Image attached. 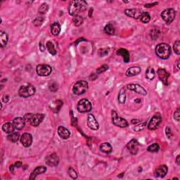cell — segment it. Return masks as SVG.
<instances>
[{"mask_svg":"<svg viewBox=\"0 0 180 180\" xmlns=\"http://www.w3.org/2000/svg\"><path fill=\"white\" fill-rule=\"evenodd\" d=\"M39 49H41V52H44V49H45V48H44V46H43L42 44H41V42L39 43Z\"/></svg>","mask_w":180,"mask_h":180,"instance_id":"11a10c76","label":"cell"},{"mask_svg":"<svg viewBox=\"0 0 180 180\" xmlns=\"http://www.w3.org/2000/svg\"><path fill=\"white\" fill-rule=\"evenodd\" d=\"M100 151L103 153H110L113 151V147L110 145V144L108 142L103 143L100 145Z\"/></svg>","mask_w":180,"mask_h":180,"instance_id":"d4e9b609","label":"cell"},{"mask_svg":"<svg viewBox=\"0 0 180 180\" xmlns=\"http://www.w3.org/2000/svg\"><path fill=\"white\" fill-rule=\"evenodd\" d=\"M159 150L160 146L159 144H157V143H154V144H151V145L149 146L147 149L148 151L152 152V153H156V152H158Z\"/></svg>","mask_w":180,"mask_h":180,"instance_id":"e575fe53","label":"cell"},{"mask_svg":"<svg viewBox=\"0 0 180 180\" xmlns=\"http://www.w3.org/2000/svg\"><path fill=\"white\" fill-rule=\"evenodd\" d=\"M142 11L137 9H125V11H124V13L127 16L135 18V19L139 18L141 15L142 14Z\"/></svg>","mask_w":180,"mask_h":180,"instance_id":"e0dca14e","label":"cell"},{"mask_svg":"<svg viewBox=\"0 0 180 180\" xmlns=\"http://www.w3.org/2000/svg\"><path fill=\"white\" fill-rule=\"evenodd\" d=\"M77 108H78V111L81 113H88V112H90L91 110H92V106L88 99L82 98V99L80 100L79 102H78Z\"/></svg>","mask_w":180,"mask_h":180,"instance_id":"52a82bcc","label":"cell"},{"mask_svg":"<svg viewBox=\"0 0 180 180\" xmlns=\"http://www.w3.org/2000/svg\"><path fill=\"white\" fill-rule=\"evenodd\" d=\"M139 122H141V120L139 119H132L131 120V123L133 124H137Z\"/></svg>","mask_w":180,"mask_h":180,"instance_id":"f5cc1de1","label":"cell"},{"mask_svg":"<svg viewBox=\"0 0 180 180\" xmlns=\"http://www.w3.org/2000/svg\"><path fill=\"white\" fill-rule=\"evenodd\" d=\"M165 132H166V134H167V137L168 138H170L172 137V134L171 132V130H170V128L169 127H166V130H165Z\"/></svg>","mask_w":180,"mask_h":180,"instance_id":"c3c4849f","label":"cell"},{"mask_svg":"<svg viewBox=\"0 0 180 180\" xmlns=\"http://www.w3.org/2000/svg\"><path fill=\"white\" fill-rule=\"evenodd\" d=\"M116 54L122 56L124 63H128L130 61V53L127 49L123 48L118 49L116 52Z\"/></svg>","mask_w":180,"mask_h":180,"instance_id":"7402d4cb","label":"cell"},{"mask_svg":"<svg viewBox=\"0 0 180 180\" xmlns=\"http://www.w3.org/2000/svg\"><path fill=\"white\" fill-rule=\"evenodd\" d=\"M36 92V89L32 84H28L26 85H23L20 87L18 90V94L21 97L27 98L33 96Z\"/></svg>","mask_w":180,"mask_h":180,"instance_id":"3957f363","label":"cell"},{"mask_svg":"<svg viewBox=\"0 0 180 180\" xmlns=\"http://www.w3.org/2000/svg\"><path fill=\"white\" fill-rule=\"evenodd\" d=\"M13 124L14 125V127L16 130H21L25 125V121L23 119V118L21 117H17L13 120Z\"/></svg>","mask_w":180,"mask_h":180,"instance_id":"d6986e66","label":"cell"},{"mask_svg":"<svg viewBox=\"0 0 180 180\" xmlns=\"http://www.w3.org/2000/svg\"><path fill=\"white\" fill-rule=\"evenodd\" d=\"M68 172L69 176H70L72 179H76L77 178H78V173H77V172L74 170L73 167H70V168L68 169Z\"/></svg>","mask_w":180,"mask_h":180,"instance_id":"74e56055","label":"cell"},{"mask_svg":"<svg viewBox=\"0 0 180 180\" xmlns=\"http://www.w3.org/2000/svg\"><path fill=\"white\" fill-rule=\"evenodd\" d=\"M155 52L158 58L161 59H167L171 54V48L166 43H160L156 46Z\"/></svg>","mask_w":180,"mask_h":180,"instance_id":"7a4b0ae2","label":"cell"},{"mask_svg":"<svg viewBox=\"0 0 180 180\" xmlns=\"http://www.w3.org/2000/svg\"><path fill=\"white\" fill-rule=\"evenodd\" d=\"M108 69V66L106 65L105 64V65H103V66H100L99 68H98L96 69V73H97L98 74L104 73V72L106 71Z\"/></svg>","mask_w":180,"mask_h":180,"instance_id":"ee69618b","label":"cell"},{"mask_svg":"<svg viewBox=\"0 0 180 180\" xmlns=\"http://www.w3.org/2000/svg\"><path fill=\"white\" fill-rule=\"evenodd\" d=\"M21 143L24 147H30L33 143V136L31 134L27 132L23 134L21 137Z\"/></svg>","mask_w":180,"mask_h":180,"instance_id":"5bb4252c","label":"cell"},{"mask_svg":"<svg viewBox=\"0 0 180 180\" xmlns=\"http://www.w3.org/2000/svg\"><path fill=\"white\" fill-rule=\"evenodd\" d=\"M87 3L83 0L78 1H71L69 4L68 12L69 14L72 16H78L80 13L84 11L87 9Z\"/></svg>","mask_w":180,"mask_h":180,"instance_id":"6da1fadb","label":"cell"},{"mask_svg":"<svg viewBox=\"0 0 180 180\" xmlns=\"http://www.w3.org/2000/svg\"><path fill=\"white\" fill-rule=\"evenodd\" d=\"M73 21L75 26H80L83 23L84 19L81 16H75L73 17Z\"/></svg>","mask_w":180,"mask_h":180,"instance_id":"836d02e7","label":"cell"},{"mask_svg":"<svg viewBox=\"0 0 180 180\" xmlns=\"http://www.w3.org/2000/svg\"><path fill=\"white\" fill-rule=\"evenodd\" d=\"M123 176H124V173H122V174H120V175H118V177L121 178V177H122Z\"/></svg>","mask_w":180,"mask_h":180,"instance_id":"94428289","label":"cell"},{"mask_svg":"<svg viewBox=\"0 0 180 180\" xmlns=\"http://www.w3.org/2000/svg\"><path fill=\"white\" fill-rule=\"evenodd\" d=\"M159 35H160V32H159V30H157V29H153V30H151V32H150L151 37L153 40L156 39L158 37V36H159Z\"/></svg>","mask_w":180,"mask_h":180,"instance_id":"ab89813d","label":"cell"},{"mask_svg":"<svg viewBox=\"0 0 180 180\" xmlns=\"http://www.w3.org/2000/svg\"><path fill=\"white\" fill-rule=\"evenodd\" d=\"M155 76H156V73H155L154 69L152 67H149L146 70V77L148 80H152L154 79Z\"/></svg>","mask_w":180,"mask_h":180,"instance_id":"83f0119b","label":"cell"},{"mask_svg":"<svg viewBox=\"0 0 180 180\" xmlns=\"http://www.w3.org/2000/svg\"><path fill=\"white\" fill-rule=\"evenodd\" d=\"M13 167H15L14 165H10V171H11V172H12V173H13V170H14V169H13Z\"/></svg>","mask_w":180,"mask_h":180,"instance_id":"9f6ffc18","label":"cell"},{"mask_svg":"<svg viewBox=\"0 0 180 180\" xmlns=\"http://www.w3.org/2000/svg\"><path fill=\"white\" fill-rule=\"evenodd\" d=\"M44 21V18L43 17H37L33 21V23L35 26H40L43 23Z\"/></svg>","mask_w":180,"mask_h":180,"instance_id":"7bdbcfd3","label":"cell"},{"mask_svg":"<svg viewBox=\"0 0 180 180\" xmlns=\"http://www.w3.org/2000/svg\"><path fill=\"white\" fill-rule=\"evenodd\" d=\"M0 42H1V47H4L7 45L8 42V35L4 31L0 32Z\"/></svg>","mask_w":180,"mask_h":180,"instance_id":"4316f807","label":"cell"},{"mask_svg":"<svg viewBox=\"0 0 180 180\" xmlns=\"http://www.w3.org/2000/svg\"><path fill=\"white\" fill-rule=\"evenodd\" d=\"M49 89L51 92H57L58 90V85L57 82H56L55 81H52L49 83Z\"/></svg>","mask_w":180,"mask_h":180,"instance_id":"d590c367","label":"cell"},{"mask_svg":"<svg viewBox=\"0 0 180 180\" xmlns=\"http://www.w3.org/2000/svg\"><path fill=\"white\" fill-rule=\"evenodd\" d=\"M9 100V95H4L2 97V101H4V103H7Z\"/></svg>","mask_w":180,"mask_h":180,"instance_id":"816d5d0a","label":"cell"},{"mask_svg":"<svg viewBox=\"0 0 180 180\" xmlns=\"http://www.w3.org/2000/svg\"><path fill=\"white\" fill-rule=\"evenodd\" d=\"M104 31H105V33L108 34V35H114L115 33L114 26H113L111 23L107 24L105 26V27H104Z\"/></svg>","mask_w":180,"mask_h":180,"instance_id":"1f68e13d","label":"cell"},{"mask_svg":"<svg viewBox=\"0 0 180 180\" xmlns=\"http://www.w3.org/2000/svg\"><path fill=\"white\" fill-rule=\"evenodd\" d=\"M161 121H162V118L159 114H156L153 115L151 118V119L149 121V124H148V128L150 130H155L159 127L160 124H161Z\"/></svg>","mask_w":180,"mask_h":180,"instance_id":"9c48e42d","label":"cell"},{"mask_svg":"<svg viewBox=\"0 0 180 180\" xmlns=\"http://www.w3.org/2000/svg\"><path fill=\"white\" fill-rule=\"evenodd\" d=\"M158 78L161 80L165 85H167L168 84V78L170 77V73L163 68H159L158 70Z\"/></svg>","mask_w":180,"mask_h":180,"instance_id":"2e32d148","label":"cell"},{"mask_svg":"<svg viewBox=\"0 0 180 180\" xmlns=\"http://www.w3.org/2000/svg\"><path fill=\"white\" fill-rule=\"evenodd\" d=\"M33 114V113H27V114L24 115L23 119L25 120V122H30V119H31Z\"/></svg>","mask_w":180,"mask_h":180,"instance_id":"bcb514c9","label":"cell"},{"mask_svg":"<svg viewBox=\"0 0 180 180\" xmlns=\"http://www.w3.org/2000/svg\"><path fill=\"white\" fill-rule=\"evenodd\" d=\"M173 49L176 54L179 55L180 54V41L179 40H177L174 43Z\"/></svg>","mask_w":180,"mask_h":180,"instance_id":"60d3db41","label":"cell"},{"mask_svg":"<svg viewBox=\"0 0 180 180\" xmlns=\"http://www.w3.org/2000/svg\"><path fill=\"white\" fill-rule=\"evenodd\" d=\"M87 125L92 130H98L99 128V124L98 121L95 118L93 114H90L87 116Z\"/></svg>","mask_w":180,"mask_h":180,"instance_id":"9a60e30c","label":"cell"},{"mask_svg":"<svg viewBox=\"0 0 180 180\" xmlns=\"http://www.w3.org/2000/svg\"><path fill=\"white\" fill-rule=\"evenodd\" d=\"M58 134L60 137L63 139H68L70 137V130L64 126H60L58 127Z\"/></svg>","mask_w":180,"mask_h":180,"instance_id":"ffe728a7","label":"cell"},{"mask_svg":"<svg viewBox=\"0 0 180 180\" xmlns=\"http://www.w3.org/2000/svg\"><path fill=\"white\" fill-rule=\"evenodd\" d=\"M167 171H168V168L165 165H162L158 166V167L155 170V176L156 177H164L166 175H167Z\"/></svg>","mask_w":180,"mask_h":180,"instance_id":"ac0fdd59","label":"cell"},{"mask_svg":"<svg viewBox=\"0 0 180 180\" xmlns=\"http://www.w3.org/2000/svg\"><path fill=\"white\" fill-rule=\"evenodd\" d=\"M139 143L137 139H132L127 144V148L132 155H136L139 151Z\"/></svg>","mask_w":180,"mask_h":180,"instance_id":"4fadbf2b","label":"cell"},{"mask_svg":"<svg viewBox=\"0 0 180 180\" xmlns=\"http://www.w3.org/2000/svg\"><path fill=\"white\" fill-rule=\"evenodd\" d=\"M126 91L124 90V89H121L120 90L119 94H118V100L119 101V103L120 104H124L126 101Z\"/></svg>","mask_w":180,"mask_h":180,"instance_id":"f546056e","label":"cell"},{"mask_svg":"<svg viewBox=\"0 0 180 180\" xmlns=\"http://www.w3.org/2000/svg\"><path fill=\"white\" fill-rule=\"evenodd\" d=\"M174 118L176 120L177 122H179L180 120V116H179V109L177 108L174 113Z\"/></svg>","mask_w":180,"mask_h":180,"instance_id":"f6af8a7d","label":"cell"},{"mask_svg":"<svg viewBox=\"0 0 180 180\" xmlns=\"http://www.w3.org/2000/svg\"><path fill=\"white\" fill-rule=\"evenodd\" d=\"M87 89H88V83L87 81L80 80L74 84L73 92L74 94L80 96V95H82L85 93Z\"/></svg>","mask_w":180,"mask_h":180,"instance_id":"277c9868","label":"cell"},{"mask_svg":"<svg viewBox=\"0 0 180 180\" xmlns=\"http://www.w3.org/2000/svg\"><path fill=\"white\" fill-rule=\"evenodd\" d=\"M141 68L138 67V66H132V67L127 69L125 75L127 77H133L135 76V75H139L141 73Z\"/></svg>","mask_w":180,"mask_h":180,"instance_id":"603a6c76","label":"cell"},{"mask_svg":"<svg viewBox=\"0 0 180 180\" xmlns=\"http://www.w3.org/2000/svg\"><path fill=\"white\" fill-rule=\"evenodd\" d=\"M146 124H147V122H144L142 123H138L135 125V127H134V130L136 132H139L141 131V130H144V127H146Z\"/></svg>","mask_w":180,"mask_h":180,"instance_id":"8d00e7d4","label":"cell"},{"mask_svg":"<svg viewBox=\"0 0 180 180\" xmlns=\"http://www.w3.org/2000/svg\"><path fill=\"white\" fill-rule=\"evenodd\" d=\"M92 11H93V9L91 8V9L90 10V12H89V16H90V17H92Z\"/></svg>","mask_w":180,"mask_h":180,"instance_id":"6f0895ef","label":"cell"},{"mask_svg":"<svg viewBox=\"0 0 180 180\" xmlns=\"http://www.w3.org/2000/svg\"><path fill=\"white\" fill-rule=\"evenodd\" d=\"M127 88L129 90L136 92V93L139 94L141 96H146L147 94V90L139 84H127Z\"/></svg>","mask_w":180,"mask_h":180,"instance_id":"30bf717a","label":"cell"},{"mask_svg":"<svg viewBox=\"0 0 180 180\" xmlns=\"http://www.w3.org/2000/svg\"><path fill=\"white\" fill-rule=\"evenodd\" d=\"M55 102H56V105H55V107L52 108V109L54 110V112H55V113H58V110L61 109V107L63 106V102L61 100H56Z\"/></svg>","mask_w":180,"mask_h":180,"instance_id":"f35d334b","label":"cell"},{"mask_svg":"<svg viewBox=\"0 0 180 180\" xmlns=\"http://www.w3.org/2000/svg\"><path fill=\"white\" fill-rule=\"evenodd\" d=\"M45 161L47 165L50 167H56L59 163V158L56 153H53L47 156Z\"/></svg>","mask_w":180,"mask_h":180,"instance_id":"8fae6325","label":"cell"},{"mask_svg":"<svg viewBox=\"0 0 180 180\" xmlns=\"http://www.w3.org/2000/svg\"><path fill=\"white\" fill-rule=\"evenodd\" d=\"M177 68L179 69V68H180V66H179V59L178 60L177 62Z\"/></svg>","mask_w":180,"mask_h":180,"instance_id":"91938a15","label":"cell"},{"mask_svg":"<svg viewBox=\"0 0 180 180\" xmlns=\"http://www.w3.org/2000/svg\"><path fill=\"white\" fill-rule=\"evenodd\" d=\"M141 100L140 99V98H137V99L134 100V101L136 103H140V102H141Z\"/></svg>","mask_w":180,"mask_h":180,"instance_id":"680465c9","label":"cell"},{"mask_svg":"<svg viewBox=\"0 0 180 180\" xmlns=\"http://www.w3.org/2000/svg\"><path fill=\"white\" fill-rule=\"evenodd\" d=\"M179 159H180V156L179 155H178L177 156V158H176V163H177V165H179V163H180V161H179Z\"/></svg>","mask_w":180,"mask_h":180,"instance_id":"db71d44e","label":"cell"},{"mask_svg":"<svg viewBox=\"0 0 180 180\" xmlns=\"http://www.w3.org/2000/svg\"><path fill=\"white\" fill-rule=\"evenodd\" d=\"M140 20L144 23H148L151 20V16L148 12H142V14L140 16Z\"/></svg>","mask_w":180,"mask_h":180,"instance_id":"d6a6232c","label":"cell"},{"mask_svg":"<svg viewBox=\"0 0 180 180\" xmlns=\"http://www.w3.org/2000/svg\"><path fill=\"white\" fill-rule=\"evenodd\" d=\"M46 171H47V167H44V166H39V167H37L36 168L33 170V172H32L31 175H30V179L34 180L38 175H41V174L42 173H44Z\"/></svg>","mask_w":180,"mask_h":180,"instance_id":"44dd1931","label":"cell"},{"mask_svg":"<svg viewBox=\"0 0 180 180\" xmlns=\"http://www.w3.org/2000/svg\"><path fill=\"white\" fill-rule=\"evenodd\" d=\"M36 72L39 76H49L52 72V68L47 64H40L37 66Z\"/></svg>","mask_w":180,"mask_h":180,"instance_id":"ba28073f","label":"cell"},{"mask_svg":"<svg viewBox=\"0 0 180 180\" xmlns=\"http://www.w3.org/2000/svg\"><path fill=\"white\" fill-rule=\"evenodd\" d=\"M45 115L42 113H36V114H33L32 118L30 120V124L33 127H37L44 120Z\"/></svg>","mask_w":180,"mask_h":180,"instance_id":"7c38bea8","label":"cell"},{"mask_svg":"<svg viewBox=\"0 0 180 180\" xmlns=\"http://www.w3.org/2000/svg\"><path fill=\"white\" fill-rule=\"evenodd\" d=\"M176 16V11L174 9H167L161 13V17L167 24H170L175 20Z\"/></svg>","mask_w":180,"mask_h":180,"instance_id":"8992f818","label":"cell"},{"mask_svg":"<svg viewBox=\"0 0 180 180\" xmlns=\"http://www.w3.org/2000/svg\"><path fill=\"white\" fill-rule=\"evenodd\" d=\"M51 33L54 36H57L61 32V25L58 23H54L51 25Z\"/></svg>","mask_w":180,"mask_h":180,"instance_id":"484cf974","label":"cell"},{"mask_svg":"<svg viewBox=\"0 0 180 180\" xmlns=\"http://www.w3.org/2000/svg\"><path fill=\"white\" fill-rule=\"evenodd\" d=\"M46 46H47V50L49 51V52L51 54L53 55V56H55V55L56 54L57 52H56V49H55V47H54V44H53L52 41H47V42L46 43Z\"/></svg>","mask_w":180,"mask_h":180,"instance_id":"f1b7e54d","label":"cell"},{"mask_svg":"<svg viewBox=\"0 0 180 180\" xmlns=\"http://www.w3.org/2000/svg\"><path fill=\"white\" fill-rule=\"evenodd\" d=\"M23 165V163L22 162H21V161H17V162H16L14 163V166L15 167H17V168H19V167H21Z\"/></svg>","mask_w":180,"mask_h":180,"instance_id":"f907efd6","label":"cell"},{"mask_svg":"<svg viewBox=\"0 0 180 180\" xmlns=\"http://www.w3.org/2000/svg\"><path fill=\"white\" fill-rule=\"evenodd\" d=\"M111 118L112 122L114 125L117 127H121V128H124V127H128V122L124 118L118 116L115 110H112L111 112Z\"/></svg>","mask_w":180,"mask_h":180,"instance_id":"5b68a950","label":"cell"},{"mask_svg":"<svg viewBox=\"0 0 180 180\" xmlns=\"http://www.w3.org/2000/svg\"><path fill=\"white\" fill-rule=\"evenodd\" d=\"M49 9V6L48 4H46V3H44L40 6V7L39 8V13H47V11Z\"/></svg>","mask_w":180,"mask_h":180,"instance_id":"b9f144b4","label":"cell"},{"mask_svg":"<svg viewBox=\"0 0 180 180\" xmlns=\"http://www.w3.org/2000/svg\"><path fill=\"white\" fill-rule=\"evenodd\" d=\"M1 129H2V130L5 132V133H7V134L12 133V132H14V130H16L14 127V125H13V122H7L4 123V124L2 125Z\"/></svg>","mask_w":180,"mask_h":180,"instance_id":"cb8c5ba5","label":"cell"},{"mask_svg":"<svg viewBox=\"0 0 180 180\" xmlns=\"http://www.w3.org/2000/svg\"><path fill=\"white\" fill-rule=\"evenodd\" d=\"M20 138V134L18 132H12L7 136V139L13 143H16Z\"/></svg>","mask_w":180,"mask_h":180,"instance_id":"4dcf8cb0","label":"cell"},{"mask_svg":"<svg viewBox=\"0 0 180 180\" xmlns=\"http://www.w3.org/2000/svg\"><path fill=\"white\" fill-rule=\"evenodd\" d=\"M158 4V2H153V3H151V4H146L144 7H146V8H151V7H154V6H156Z\"/></svg>","mask_w":180,"mask_h":180,"instance_id":"681fc988","label":"cell"},{"mask_svg":"<svg viewBox=\"0 0 180 180\" xmlns=\"http://www.w3.org/2000/svg\"><path fill=\"white\" fill-rule=\"evenodd\" d=\"M108 52V49H100L99 52H98V54H99V55L101 56V55L102 54V53H104L103 54V56H105L106 54H107Z\"/></svg>","mask_w":180,"mask_h":180,"instance_id":"7dc6e473","label":"cell"}]
</instances>
